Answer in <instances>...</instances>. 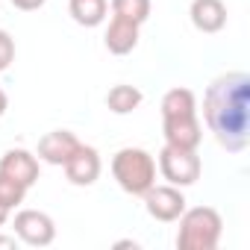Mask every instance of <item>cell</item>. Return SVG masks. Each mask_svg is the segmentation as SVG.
<instances>
[{
	"label": "cell",
	"mask_w": 250,
	"mask_h": 250,
	"mask_svg": "<svg viewBox=\"0 0 250 250\" xmlns=\"http://www.w3.org/2000/svg\"><path fill=\"white\" fill-rule=\"evenodd\" d=\"M203 124L227 153H241L250 145V77L244 71H227L209 83Z\"/></svg>",
	"instance_id": "1"
},
{
	"label": "cell",
	"mask_w": 250,
	"mask_h": 250,
	"mask_svg": "<svg viewBox=\"0 0 250 250\" xmlns=\"http://www.w3.org/2000/svg\"><path fill=\"white\" fill-rule=\"evenodd\" d=\"M180 229H177V247L180 250H215L224 232V218L218 209L212 206H194L177 218Z\"/></svg>",
	"instance_id": "2"
},
{
	"label": "cell",
	"mask_w": 250,
	"mask_h": 250,
	"mask_svg": "<svg viewBox=\"0 0 250 250\" xmlns=\"http://www.w3.org/2000/svg\"><path fill=\"white\" fill-rule=\"evenodd\" d=\"M112 177L133 197H142L156 183V159L145 147H121L112 156Z\"/></svg>",
	"instance_id": "3"
},
{
	"label": "cell",
	"mask_w": 250,
	"mask_h": 250,
	"mask_svg": "<svg viewBox=\"0 0 250 250\" xmlns=\"http://www.w3.org/2000/svg\"><path fill=\"white\" fill-rule=\"evenodd\" d=\"M156 168H159L162 180L177 186V188L194 186L200 180V174H203V162H200L197 150L174 147V145H162V150L156 156Z\"/></svg>",
	"instance_id": "4"
},
{
	"label": "cell",
	"mask_w": 250,
	"mask_h": 250,
	"mask_svg": "<svg viewBox=\"0 0 250 250\" xmlns=\"http://www.w3.org/2000/svg\"><path fill=\"white\" fill-rule=\"evenodd\" d=\"M15 235L27 247H47L56 238V221L42 209H21L12 221Z\"/></svg>",
	"instance_id": "5"
},
{
	"label": "cell",
	"mask_w": 250,
	"mask_h": 250,
	"mask_svg": "<svg viewBox=\"0 0 250 250\" xmlns=\"http://www.w3.org/2000/svg\"><path fill=\"white\" fill-rule=\"evenodd\" d=\"M142 197H145V209H147V215L153 221L174 224L186 212V194H183V188H177L171 183H165V186H156L153 183Z\"/></svg>",
	"instance_id": "6"
},
{
	"label": "cell",
	"mask_w": 250,
	"mask_h": 250,
	"mask_svg": "<svg viewBox=\"0 0 250 250\" xmlns=\"http://www.w3.org/2000/svg\"><path fill=\"white\" fill-rule=\"evenodd\" d=\"M62 168H65V177H68L71 186H94V183L100 180L103 162H100L97 147H91V145H80L77 153H74Z\"/></svg>",
	"instance_id": "7"
},
{
	"label": "cell",
	"mask_w": 250,
	"mask_h": 250,
	"mask_svg": "<svg viewBox=\"0 0 250 250\" xmlns=\"http://www.w3.org/2000/svg\"><path fill=\"white\" fill-rule=\"evenodd\" d=\"M0 174H6V177L18 180L21 186L33 188L39 183V174H42L39 156L30 153L27 147H12V150H6L3 156H0Z\"/></svg>",
	"instance_id": "8"
},
{
	"label": "cell",
	"mask_w": 250,
	"mask_h": 250,
	"mask_svg": "<svg viewBox=\"0 0 250 250\" xmlns=\"http://www.w3.org/2000/svg\"><path fill=\"white\" fill-rule=\"evenodd\" d=\"M80 145H83V142H80L71 130H50L47 136H42L36 156H39V162H47V165H59V168H62V165L77 153Z\"/></svg>",
	"instance_id": "9"
},
{
	"label": "cell",
	"mask_w": 250,
	"mask_h": 250,
	"mask_svg": "<svg viewBox=\"0 0 250 250\" xmlns=\"http://www.w3.org/2000/svg\"><path fill=\"white\" fill-rule=\"evenodd\" d=\"M162 136H165V145L197 150V147H200V142H203V124H200V118H197V115L168 118V121H162Z\"/></svg>",
	"instance_id": "10"
},
{
	"label": "cell",
	"mask_w": 250,
	"mask_h": 250,
	"mask_svg": "<svg viewBox=\"0 0 250 250\" xmlns=\"http://www.w3.org/2000/svg\"><path fill=\"white\" fill-rule=\"evenodd\" d=\"M139 24L130 21V18H121V15H112L109 27H106V36H103V44L112 56H127L136 50L139 44Z\"/></svg>",
	"instance_id": "11"
},
{
	"label": "cell",
	"mask_w": 250,
	"mask_h": 250,
	"mask_svg": "<svg viewBox=\"0 0 250 250\" xmlns=\"http://www.w3.org/2000/svg\"><path fill=\"white\" fill-rule=\"evenodd\" d=\"M188 18H191L194 30L212 36L227 27V6H224V0H191Z\"/></svg>",
	"instance_id": "12"
},
{
	"label": "cell",
	"mask_w": 250,
	"mask_h": 250,
	"mask_svg": "<svg viewBox=\"0 0 250 250\" xmlns=\"http://www.w3.org/2000/svg\"><path fill=\"white\" fill-rule=\"evenodd\" d=\"M159 112H162V121L168 118H186V115H197V97L191 88L186 85H174L162 94V103H159Z\"/></svg>",
	"instance_id": "13"
},
{
	"label": "cell",
	"mask_w": 250,
	"mask_h": 250,
	"mask_svg": "<svg viewBox=\"0 0 250 250\" xmlns=\"http://www.w3.org/2000/svg\"><path fill=\"white\" fill-rule=\"evenodd\" d=\"M68 15L80 27H100L109 15V0H68Z\"/></svg>",
	"instance_id": "14"
},
{
	"label": "cell",
	"mask_w": 250,
	"mask_h": 250,
	"mask_svg": "<svg viewBox=\"0 0 250 250\" xmlns=\"http://www.w3.org/2000/svg\"><path fill=\"white\" fill-rule=\"evenodd\" d=\"M142 100H145L142 88L139 85H127V83L112 85L109 94H106V106H109L112 115H130V112H136L142 106Z\"/></svg>",
	"instance_id": "15"
},
{
	"label": "cell",
	"mask_w": 250,
	"mask_h": 250,
	"mask_svg": "<svg viewBox=\"0 0 250 250\" xmlns=\"http://www.w3.org/2000/svg\"><path fill=\"white\" fill-rule=\"evenodd\" d=\"M109 9L112 15H121V18H130L136 21L139 27L150 18V0H109Z\"/></svg>",
	"instance_id": "16"
},
{
	"label": "cell",
	"mask_w": 250,
	"mask_h": 250,
	"mask_svg": "<svg viewBox=\"0 0 250 250\" xmlns=\"http://www.w3.org/2000/svg\"><path fill=\"white\" fill-rule=\"evenodd\" d=\"M27 191H30V188L21 186L18 180H12V177H6V174H0V206H3V209L15 212V209L24 203Z\"/></svg>",
	"instance_id": "17"
},
{
	"label": "cell",
	"mask_w": 250,
	"mask_h": 250,
	"mask_svg": "<svg viewBox=\"0 0 250 250\" xmlns=\"http://www.w3.org/2000/svg\"><path fill=\"white\" fill-rule=\"evenodd\" d=\"M15 62V39L9 30H0V74Z\"/></svg>",
	"instance_id": "18"
},
{
	"label": "cell",
	"mask_w": 250,
	"mask_h": 250,
	"mask_svg": "<svg viewBox=\"0 0 250 250\" xmlns=\"http://www.w3.org/2000/svg\"><path fill=\"white\" fill-rule=\"evenodd\" d=\"M9 3L15 9H21V12H36V9H42L47 3V0H9Z\"/></svg>",
	"instance_id": "19"
},
{
	"label": "cell",
	"mask_w": 250,
	"mask_h": 250,
	"mask_svg": "<svg viewBox=\"0 0 250 250\" xmlns=\"http://www.w3.org/2000/svg\"><path fill=\"white\" fill-rule=\"evenodd\" d=\"M18 247V235H0V250H15Z\"/></svg>",
	"instance_id": "20"
},
{
	"label": "cell",
	"mask_w": 250,
	"mask_h": 250,
	"mask_svg": "<svg viewBox=\"0 0 250 250\" xmlns=\"http://www.w3.org/2000/svg\"><path fill=\"white\" fill-rule=\"evenodd\" d=\"M6 109H9V94H6V88L0 85V118L6 115Z\"/></svg>",
	"instance_id": "21"
},
{
	"label": "cell",
	"mask_w": 250,
	"mask_h": 250,
	"mask_svg": "<svg viewBox=\"0 0 250 250\" xmlns=\"http://www.w3.org/2000/svg\"><path fill=\"white\" fill-rule=\"evenodd\" d=\"M9 215H12L9 209H3V206H0V227H6V221H9Z\"/></svg>",
	"instance_id": "22"
},
{
	"label": "cell",
	"mask_w": 250,
	"mask_h": 250,
	"mask_svg": "<svg viewBox=\"0 0 250 250\" xmlns=\"http://www.w3.org/2000/svg\"><path fill=\"white\" fill-rule=\"evenodd\" d=\"M115 247H133V250H136V247H139V244H136V241H130V238H127V241H118V244H115Z\"/></svg>",
	"instance_id": "23"
}]
</instances>
